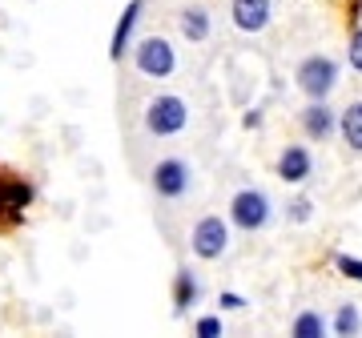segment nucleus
Wrapping results in <instances>:
<instances>
[{
    "label": "nucleus",
    "instance_id": "nucleus-1",
    "mask_svg": "<svg viewBox=\"0 0 362 338\" xmlns=\"http://www.w3.org/2000/svg\"><path fill=\"white\" fill-rule=\"evenodd\" d=\"M338 77H342V65H338L334 57H326V52L302 57L298 69H294V85L302 89L306 101H326V97L338 89Z\"/></svg>",
    "mask_w": 362,
    "mask_h": 338
},
{
    "label": "nucleus",
    "instance_id": "nucleus-2",
    "mask_svg": "<svg viewBox=\"0 0 362 338\" xmlns=\"http://www.w3.org/2000/svg\"><path fill=\"white\" fill-rule=\"evenodd\" d=\"M129 57H133V69H137L141 77H149V81H165V77L177 73V49H173V40L161 37V33L141 37L129 49Z\"/></svg>",
    "mask_w": 362,
    "mask_h": 338
},
{
    "label": "nucleus",
    "instance_id": "nucleus-3",
    "mask_svg": "<svg viewBox=\"0 0 362 338\" xmlns=\"http://www.w3.org/2000/svg\"><path fill=\"white\" fill-rule=\"evenodd\" d=\"M141 121L153 137H177V133H185V125H189V105H185V97H177V93H157L153 101L145 105Z\"/></svg>",
    "mask_w": 362,
    "mask_h": 338
},
{
    "label": "nucleus",
    "instance_id": "nucleus-4",
    "mask_svg": "<svg viewBox=\"0 0 362 338\" xmlns=\"http://www.w3.org/2000/svg\"><path fill=\"white\" fill-rule=\"evenodd\" d=\"M230 221L238 230H246V234H258L274 221V202L270 194H262V190H238L230 197Z\"/></svg>",
    "mask_w": 362,
    "mask_h": 338
},
{
    "label": "nucleus",
    "instance_id": "nucleus-5",
    "mask_svg": "<svg viewBox=\"0 0 362 338\" xmlns=\"http://www.w3.org/2000/svg\"><path fill=\"white\" fill-rule=\"evenodd\" d=\"M189 250H194V258H202V262H218L221 254L230 250V221L218 218V214L197 218L194 230H189Z\"/></svg>",
    "mask_w": 362,
    "mask_h": 338
},
{
    "label": "nucleus",
    "instance_id": "nucleus-6",
    "mask_svg": "<svg viewBox=\"0 0 362 338\" xmlns=\"http://www.w3.org/2000/svg\"><path fill=\"white\" fill-rule=\"evenodd\" d=\"M149 182H153V194L165 197V202H177V197L189 194V182H194V173L189 165L181 161V157H161L149 173Z\"/></svg>",
    "mask_w": 362,
    "mask_h": 338
},
{
    "label": "nucleus",
    "instance_id": "nucleus-7",
    "mask_svg": "<svg viewBox=\"0 0 362 338\" xmlns=\"http://www.w3.org/2000/svg\"><path fill=\"white\" fill-rule=\"evenodd\" d=\"M141 13H145V0H129L125 8H121V16H117L113 25V37H109V61H125L133 49V37H137V25H141Z\"/></svg>",
    "mask_w": 362,
    "mask_h": 338
},
{
    "label": "nucleus",
    "instance_id": "nucleus-8",
    "mask_svg": "<svg viewBox=\"0 0 362 338\" xmlns=\"http://www.w3.org/2000/svg\"><path fill=\"white\" fill-rule=\"evenodd\" d=\"M230 21L238 33L258 37L274 21V0H230Z\"/></svg>",
    "mask_w": 362,
    "mask_h": 338
},
{
    "label": "nucleus",
    "instance_id": "nucleus-9",
    "mask_svg": "<svg viewBox=\"0 0 362 338\" xmlns=\"http://www.w3.org/2000/svg\"><path fill=\"white\" fill-rule=\"evenodd\" d=\"M298 125L310 141H330L338 133V113L326 101H306V109L298 113Z\"/></svg>",
    "mask_w": 362,
    "mask_h": 338
},
{
    "label": "nucleus",
    "instance_id": "nucleus-10",
    "mask_svg": "<svg viewBox=\"0 0 362 338\" xmlns=\"http://www.w3.org/2000/svg\"><path fill=\"white\" fill-rule=\"evenodd\" d=\"M310 173H314V157L306 145H286L282 153H278V177L286 185H302Z\"/></svg>",
    "mask_w": 362,
    "mask_h": 338
},
{
    "label": "nucleus",
    "instance_id": "nucleus-11",
    "mask_svg": "<svg viewBox=\"0 0 362 338\" xmlns=\"http://www.w3.org/2000/svg\"><path fill=\"white\" fill-rule=\"evenodd\" d=\"M177 28L185 40H194V45H202V40H209V33H214V16H209L206 4H185L177 13Z\"/></svg>",
    "mask_w": 362,
    "mask_h": 338
},
{
    "label": "nucleus",
    "instance_id": "nucleus-12",
    "mask_svg": "<svg viewBox=\"0 0 362 338\" xmlns=\"http://www.w3.org/2000/svg\"><path fill=\"white\" fill-rule=\"evenodd\" d=\"M338 137L346 141V149L362 153V101H350L342 113H338Z\"/></svg>",
    "mask_w": 362,
    "mask_h": 338
},
{
    "label": "nucleus",
    "instance_id": "nucleus-13",
    "mask_svg": "<svg viewBox=\"0 0 362 338\" xmlns=\"http://www.w3.org/2000/svg\"><path fill=\"white\" fill-rule=\"evenodd\" d=\"M290 338H330V322L318 310H298L290 322Z\"/></svg>",
    "mask_w": 362,
    "mask_h": 338
},
{
    "label": "nucleus",
    "instance_id": "nucleus-14",
    "mask_svg": "<svg viewBox=\"0 0 362 338\" xmlns=\"http://www.w3.org/2000/svg\"><path fill=\"white\" fill-rule=\"evenodd\" d=\"M197 294H202L197 274L194 270H177V278H173V314H185L197 302Z\"/></svg>",
    "mask_w": 362,
    "mask_h": 338
},
{
    "label": "nucleus",
    "instance_id": "nucleus-15",
    "mask_svg": "<svg viewBox=\"0 0 362 338\" xmlns=\"http://www.w3.org/2000/svg\"><path fill=\"white\" fill-rule=\"evenodd\" d=\"M330 330H334V338H358V334H362V314H358V306L342 302V306L334 310V322H330Z\"/></svg>",
    "mask_w": 362,
    "mask_h": 338
},
{
    "label": "nucleus",
    "instance_id": "nucleus-16",
    "mask_svg": "<svg viewBox=\"0 0 362 338\" xmlns=\"http://www.w3.org/2000/svg\"><path fill=\"white\" fill-rule=\"evenodd\" d=\"M226 326H221V314H202L194 322V338H221Z\"/></svg>",
    "mask_w": 362,
    "mask_h": 338
},
{
    "label": "nucleus",
    "instance_id": "nucleus-17",
    "mask_svg": "<svg viewBox=\"0 0 362 338\" xmlns=\"http://www.w3.org/2000/svg\"><path fill=\"white\" fill-rule=\"evenodd\" d=\"M334 266H338V274H346L350 282H362V258H354V254H334Z\"/></svg>",
    "mask_w": 362,
    "mask_h": 338
},
{
    "label": "nucleus",
    "instance_id": "nucleus-18",
    "mask_svg": "<svg viewBox=\"0 0 362 338\" xmlns=\"http://www.w3.org/2000/svg\"><path fill=\"white\" fill-rule=\"evenodd\" d=\"M346 65L354 69V73H362V25L350 33V40H346Z\"/></svg>",
    "mask_w": 362,
    "mask_h": 338
},
{
    "label": "nucleus",
    "instance_id": "nucleus-19",
    "mask_svg": "<svg viewBox=\"0 0 362 338\" xmlns=\"http://www.w3.org/2000/svg\"><path fill=\"white\" fill-rule=\"evenodd\" d=\"M310 214H314V206L306 197H294L290 202V221H310Z\"/></svg>",
    "mask_w": 362,
    "mask_h": 338
},
{
    "label": "nucleus",
    "instance_id": "nucleus-20",
    "mask_svg": "<svg viewBox=\"0 0 362 338\" xmlns=\"http://www.w3.org/2000/svg\"><path fill=\"white\" fill-rule=\"evenodd\" d=\"M218 306H221V310H242V306H246V298H242V294H230V290H226V294L218 298Z\"/></svg>",
    "mask_w": 362,
    "mask_h": 338
},
{
    "label": "nucleus",
    "instance_id": "nucleus-21",
    "mask_svg": "<svg viewBox=\"0 0 362 338\" xmlns=\"http://www.w3.org/2000/svg\"><path fill=\"white\" fill-rule=\"evenodd\" d=\"M242 125H246V129H258V125H262V113H258V109H250V113H246V121H242Z\"/></svg>",
    "mask_w": 362,
    "mask_h": 338
}]
</instances>
